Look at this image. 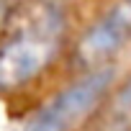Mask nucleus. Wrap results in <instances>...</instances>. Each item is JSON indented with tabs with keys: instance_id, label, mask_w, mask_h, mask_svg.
<instances>
[{
	"instance_id": "3",
	"label": "nucleus",
	"mask_w": 131,
	"mask_h": 131,
	"mask_svg": "<svg viewBox=\"0 0 131 131\" xmlns=\"http://www.w3.org/2000/svg\"><path fill=\"white\" fill-rule=\"evenodd\" d=\"M131 46V0H113L105 5L90 23L82 26L80 34L72 36L64 70L70 75H82L90 70H100Z\"/></svg>"
},
{
	"instance_id": "5",
	"label": "nucleus",
	"mask_w": 131,
	"mask_h": 131,
	"mask_svg": "<svg viewBox=\"0 0 131 131\" xmlns=\"http://www.w3.org/2000/svg\"><path fill=\"white\" fill-rule=\"evenodd\" d=\"M16 5H18V0H0V34L5 31V26H8Z\"/></svg>"
},
{
	"instance_id": "6",
	"label": "nucleus",
	"mask_w": 131,
	"mask_h": 131,
	"mask_svg": "<svg viewBox=\"0 0 131 131\" xmlns=\"http://www.w3.org/2000/svg\"><path fill=\"white\" fill-rule=\"evenodd\" d=\"M85 131H131L128 126H121V123H111V121H103V118H98L95 123H90Z\"/></svg>"
},
{
	"instance_id": "4",
	"label": "nucleus",
	"mask_w": 131,
	"mask_h": 131,
	"mask_svg": "<svg viewBox=\"0 0 131 131\" xmlns=\"http://www.w3.org/2000/svg\"><path fill=\"white\" fill-rule=\"evenodd\" d=\"M98 118L131 128V72L126 77L116 80V85H113V90H111V95L105 100V108H103V113Z\"/></svg>"
},
{
	"instance_id": "1",
	"label": "nucleus",
	"mask_w": 131,
	"mask_h": 131,
	"mask_svg": "<svg viewBox=\"0 0 131 131\" xmlns=\"http://www.w3.org/2000/svg\"><path fill=\"white\" fill-rule=\"evenodd\" d=\"M64 0H18L0 34V95H13L64 64L72 41Z\"/></svg>"
},
{
	"instance_id": "2",
	"label": "nucleus",
	"mask_w": 131,
	"mask_h": 131,
	"mask_svg": "<svg viewBox=\"0 0 131 131\" xmlns=\"http://www.w3.org/2000/svg\"><path fill=\"white\" fill-rule=\"evenodd\" d=\"M116 80V64L72 75L62 88L31 108L21 131H85L103 113Z\"/></svg>"
}]
</instances>
